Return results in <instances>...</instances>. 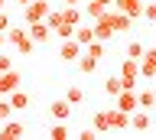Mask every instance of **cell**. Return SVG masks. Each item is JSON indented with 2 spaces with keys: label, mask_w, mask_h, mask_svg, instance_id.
Here are the masks:
<instances>
[{
  "label": "cell",
  "mask_w": 156,
  "mask_h": 140,
  "mask_svg": "<svg viewBox=\"0 0 156 140\" xmlns=\"http://www.w3.org/2000/svg\"><path fill=\"white\" fill-rule=\"evenodd\" d=\"M91 33H94V39H101V42H111L117 36V30H114V20H111V7H107L101 16H98L94 23H91Z\"/></svg>",
  "instance_id": "1"
},
{
  "label": "cell",
  "mask_w": 156,
  "mask_h": 140,
  "mask_svg": "<svg viewBox=\"0 0 156 140\" xmlns=\"http://www.w3.org/2000/svg\"><path fill=\"white\" fill-rule=\"evenodd\" d=\"M136 75H140L136 59H124V62H120V85H124V88H133L136 91Z\"/></svg>",
  "instance_id": "2"
},
{
  "label": "cell",
  "mask_w": 156,
  "mask_h": 140,
  "mask_svg": "<svg viewBox=\"0 0 156 140\" xmlns=\"http://www.w3.org/2000/svg\"><path fill=\"white\" fill-rule=\"evenodd\" d=\"M127 127H133L136 134H150V127H153V117H150V111H143V108L130 111V124H127Z\"/></svg>",
  "instance_id": "3"
},
{
  "label": "cell",
  "mask_w": 156,
  "mask_h": 140,
  "mask_svg": "<svg viewBox=\"0 0 156 140\" xmlns=\"http://www.w3.org/2000/svg\"><path fill=\"white\" fill-rule=\"evenodd\" d=\"M46 13H49V3H46V0H29L26 7H23V20H26V23H36V20H42Z\"/></svg>",
  "instance_id": "4"
},
{
  "label": "cell",
  "mask_w": 156,
  "mask_h": 140,
  "mask_svg": "<svg viewBox=\"0 0 156 140\" xmlns=\"http://www.w3.org/2000/svg\"><path fill=\"white\" fill-rule=\"evenodd\" d=\"M29 39H33V42H36V46H42V42H49V39H52V30H49V26H46V23H42V20H36V23H29Z\"/></svg>",
  "instance_id": "5"
},
{
  "label": "cell",
  "mask_w": 156,
  "mask_h": 140,
  "mask_svg": "<svg viewBox=\"0 0 156 140\" xmlns=\"http://www.w3.org/2000/svg\"><path fill=\"white\" fill-rule=\"evenodd\" d=\"M78 56H81V46H78L75 39H62L58 42V59L62 62H75Z\"/></svg>",
  "instance_id": "6"
},
{
  "label": "cell",
  "mask_w": 156,
  "mask_h": 140,
  "mask_svg": "<svg viewBox=\"0 0 156 140\" xmlns=\"http://www.w3.org/2000/svg\"><path fill=\"white\" fill-rule=\"evenodd\" d=\"M20 72L16 69H7V72H0V95H10L13 88H20Z\"/></svg>",
  "instance_id": "7"
},
{
  "label": "cell",
  "mask_w": 156,
  "mask_h": 140,
  "mask_svg": "<svg viewBox=\"0 0 156 140\" xmlns=\"http://www.w3.org/2000/svg\"><path fill=\"white\" fill-rule=\"evenodd\" d=\"M107 124H111L114 134H120V130H127V124H130V114L120 111V108H114V111H107Z\"/></svg>",
  "instance_id": "8"
},
{
  "label": "cell",
  "mask_w": 156,
  "mask_h": 140,
  "mask_svg": "<svg viewBox=\"0 0 156 140\" xmlns=\"http://www.w3.org/2000/svg\"><path fill=\"white\" fill-rule=\"evenodd\" d=\"M111 7H114V10H120V13H127L130 20H136V16H140V10H143V0H114Z\"/></svg>",
  "instance_id": "9"
},
{
  "label": "cell",
  "mask_w": 156,
  "mask_h": 140,
  "mask_svg": "<svg viewBox=\"0 0 156 140\" xmlns=\"http://www.w3.org/2000/svg\"><path fill=\"white\" fill-rule=\"evenodd\" d=\"M16 137H23V124L20 120H0V140H16Z\"/></svg>",
  "instance_id": "10"
},
{
  "label": "cell",
  "mask_w": 156,
  "mask_h": 140,
  "mask_svg": "<svg viewBox=\"0 0 156 140\" xmlns=\"http://www.w3.org/2000/svg\"><path fill=\"white\" fill-rule=\"evenodd\" d=\"M72 39H75L78 46H81V49H85L88 42L94 39V33H91V23H85V20H81V23L75 26V30H72Z\"/></svg>",
  "instance_id": "11"
},
{
  "label": "cell",
  "mask_w": 156,
  "mask_h": 140,
  "mask_svg": "<svg viewBox=\"0 0 156 140\" xmlns=\"http://www.w3.org/2000/svg\"><path fill=\"white\" fill-rule=\"evenodd\" d=\"M3 98L10 101V108H13V111H26V108H29V95H26L23 88H13L10 95H3Z\"/></svg>",
  "instance_id": "12"
},
{
  "label": "cell",
  "mask_w": 156,
  "mask_h": 140,
  "mask_svg": "<svg viewBox=\"0 0 156 140\" xmlns=\"http://www.w3.org/2000/svg\"><path fill=\"white\" fill-rule=\"evenodd\" d=\"M49 114H52V120H68L72 104H68L65 98H62V101H52V104H49Z\"/></svg>",
  "instance_id": "13"
},
{
  "label": "cell",
  "mask_w": 156,
  "mask_h": 140,
  "mask_svg": "<svg viewBox=\"0 0 156 140\" xmlns=\"http://www.w3.org/2000/svg\"><path fill=\"white\" fill-rule=\"evenodd\" d=\"M81 52H85V56H91V59H98V62H101V59L107 56V42H101V39H91V42H88V46H85Z\"/></svg>",
  "instance_id": "14"
},
{
  "label": "cell",
  "mask_w": 156,
  "mask_h": 140,
  "mask_svg": "<svg viewBox=\"0 0 156 140\" xmlns=\"http://www.w3.org/2000/svg\"><path fill=\"white\" fill-rule=\"evenodd\" d=\"M111 20H114V30H117V33H127V30H130V26H133V20H130L127 13L114 10V7H111Z\"/></svg>",
  "instance_id": "15"
},
{
  "label": "cell",
  "mask_w": 156,
  "mask_h": 140,
  "mask_svg": "<svg viewBox=\"0 0 156 140\" xmlns=\"http://www.w3.org/2000/svg\"><path fill=\"white\" fill-rule=\"evenodd\" d=\"M58 13H62V23H68V26H78L81 23V10L78 7H58Z\"/></svg>",
  "instance_id": "16"
},
{
  "label": "cell",
  "mask_w": 156,
  "mask_h": 140,
  "mask_svg": "<svg viewBox=\"0 0 156 140\" xmlns=\"http://www.w3.org/2000/svg\"><path fill=\"white\" fill-rule=\"evenodd\" d=\"M91 127H94V134H111V124H107V111H94V117H91Z\"/></svg>",
  "instance_id": "17"
},
{
  "label": "cell",
  "mask_w": 156,
  "mask_h": 140,
  "mask_svg": "<svg viewBox=\"0 0 156 140\" xmlns=\"http://www.w3.org/2000/svg\"><path fill=\"white\" fill-rule=\"evenodd\" d=\"M153 104H156V95H153L150 88L136 91V108H143V111H153Z\"/></svg>",
  "instance_id": "18"
},
{
  "label": "cell",
  "mask_w": 156,
  "mask_h": 140,
  "mask_svg": "<svg viewBox=\"0 0 156 140\" xmlns=\"http://www.w3.org/2000/svg\"><path fill=\"white\" fill-rule=\"evenodd\" d=\"M75 62H78V69L85 72V75H94V72H98V59H91V56H85V52H81Z\"/></svg>",
  "instance_id": "19"
},
{
  "label": "cell",
  "mask_w": 156,
  "mask_h": 140,
  "mask_svg": "<svg viewBox=\"0 0 156 140\" xmlns=\"http://www.w3.org/2000/svg\"><path fill=\"white\" fill-rule=\"evenodd\" d=\"M65 101L72 104V108H75V104H81V101H85V88H81V85H72V88L65 91Z\"/></svg>",
  "instance_id": "20"
},
{
  "label": "cell",
  "mask_w": 156,
  "mask_h": 140,
  "mask_svg": "<svg viewBox=\"0 0 156 140\" xmlns=\"http://www.w3.org/2000/svg\"><path fill=\"white\" fill-rule=\"evenodd\" d=\"M49 137L52 140H68V124L65 120H55V124L49 127Z\"/></svg>",
  "instance_id": "21"
},
{
  "label": "cell",
  "mask_w": 156,
  "mask_h": 140,
  "mask_svg": "<svg viewBox=\"0 0 156 140\" xmlns=\"http://www.w3.org/2000/svg\"><path fill=\"white\" fill-rule=\"evenodd\" d=\"M143 52H146V46H143L140 39H130V42H127V59H136V62H140Z\"/></svg>",
  "instance_id": "22"
},
{
  "label": "cell",
  "mask_w": 156,
  "mask_h": 140,
  "mask_svg": "<svg viewBox=\"0 0 156 140\" xmlns=\"http://www.w3.org/2000/svg\"><path fill=\"white\" fill-rule=\"evenodd\" d=\"M120 88H124V85H120V75H107V78H104V91L111 95V98H114Z\"/></svg>",
  "instance_id": "23"
},
{
  "label": "cell",
  "mask_w": 156,
  "mask_h": 140,
  "mask_svg": "<svg viewBox=\"0 0 156 140\" xmlns=\"http://www.w3.org/2000/svg\"><path fill=\"white\" fill-rule=\"evenodd\" d=\"M104 10H107V7H101V3H94V0H88V3H85V16H88V20H98Z\"/></svg>",
  "instance_id": "24"
},
{
  "label": "cell",
  "mask_w": 156,
  "mask_h": 140,
  "mask_svg": "<svg viewBox=\"0 0 156 140\" xmlns=\"http://www.w3.org/2000/svg\"><path fill=\"white\" fill-rule=\"evenodd\" d=\"M13 114H16V111L10 108V101L3 98V95H0V120H7V117H13Z\"/></svg>",
  "instance_id": "25"
},
{
  "label": "cell",
  "mask_w": 156,
  "mask_h": 140,
  "mask_svg": "<svg viewBox=\"0 0 156 140\" xmlns=\"http://www.w3.org/2000/svg\"><path fill=\"white\" fill-rule=\"evenodd\" d=\"M72 30H75V26H68V23H58V26H55L52 33H55L58 39H72Z\"/></svg>",
  "instance_id": "26"
},
{
  "label": "cell",
  "mask_w": 156,
  "mask_h": 140,
  "mask_svg": "<svg viewBox=\"0 0 156 140\" xmlns=\"http://www.w3.org/2000/svg\"><path fill=\"white\" fill-rule=\"evenodd\" d=\"M33 46H36V42L29 39V33H26V39H23V42H16V52H20V56H29V52H33Z\"/></svg>",
  "instance_id": "27"
},
{
  "label": "cell",
  "mask_w": 156,
  "mask_h": 140,
  "mask_svg": "<svg viewBox=\"0 0 156 140\" xmlns=\"http://www.w3.org/2000/svg\"><path fill=\"white\" fill-rule=\"evenodd\" d=\"M78 137H81V140H94L98 134H94V127H81V134H78Z\"/></svg>",
  "instance_id": "28"
},
{
  "label": "cell",
  "mask_w": 156,
  "mask_h": 140,
  "mask_svg": "<svg viewBox=\"0 0 156 140\" xmlns=\"http://www.w3.org/2000/svg\"><path fill=\"white\" fill-rule=\"evenodd\" d=\"M7 69H13V62H10V56L0 52V72H7Z\"/></svg>",
  "instance_id": "29"
},
{
  "label": "cell",
  "mask_w": 156,
  "mask_h": 140,
  "mask_svg": "<svg viewBox=\"0 0 156 140\" xmlns=\"http://www.w3.org/2000/svg\"><path fill=\"white\" fill-rule=\"evenodd\" d=\"M10 26V16H7V10H0V33Z\"/></svg>",
  "instance_id": "30"
},
{
  "label": "cell",
  "mask_w": 156,
  "mask_h": 140,
  "mask_svg": "<svg viewBox=\"0 0 156 140\" xmlns=\"http://www.w3.org/2000/svg\"><path fill=\"white\" fill-rule=\"evenodd\" d=\"M94 3H101V7H111V3H114V0H94Z\"/></svg>",
  "instance_id": "31"
},
{
  "label": "cell",
  "mask_w": 156,
  "mask_h": 140,
  "mask_svg": "<svg viewBox=\"0 0 156 140\" xmlns=\"http://www.w3.org/2000/svg\"><path fill=\"white\" fill-rule=\"evenodd\" d=\"M78 3H81V0H65V7H78Z\"/></svg>",
  "instance_id": "32"
},
{
  "label": "cell",
  "mask_w": 156,
  "mask_h": 140,
  "mask_svg": "<svg viewBox=\"0 0 156 140\" xmlns=\"http://www.w3.org/2000/svg\"><path fill=\"white\" fill-rule=\"evenodd\" d=\"M3 46H7V36H3V33H0V49H3Z\"/></svg>",
  "instance_id": "33"
},
{
  "label": "cell",
  "mask_w": 156,
  "mask_h": 140,
  "mask_svg": "<svg viewBox=\"0 0 156 140\" xmlns=\"http://www.w3.org/2000/svg\"><path fill=\"white\" fill-rule=\"evenodd\" d=\"M0 10H7V0H0Z\"/></svg>",
  "instance_id": "34"
},
{
  "label": "cell",
  "mask_w": 156,
  "mask_h": 140,
  "mask_svg": "<svg viewBox=\"0 0 156 140\" xmlns=\"http://www.w3.org/2000/svg\"><path fill=\"white\" fill-rule=\"evenodd\" d=\"M16 3H20V7H26V3H29V0H16Z\"/></svg>",
  "instance_id": "35"
}]
</instances>
